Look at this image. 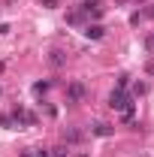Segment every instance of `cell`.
I'll list each match as a JSON object with an SVG mask.
<instances>
[{
  "mask_svg": "<svg viewBox=\"0 0 154 157\" xmlns=\"http://www.w3.org/2000/svg\"><path fill=\"white\" fill-rule=\"evenodd\" d=\"M48 63H52V67L58 70V67H64V63H67V55H64V52H58V48H55V52L48 55Z\"/></svg>",
  "mask_w": 154,
  "mask_h": 157,
  "instance_id": "7a4b0ae2",
  "label": "cell"
},
{
  "mask_svg": "<svg viewBox=\"0 0 154 157\" xmlns=\"http://www.w3.org/2000/svg\"><path fill=\"white\" fill-rule=\"evenodd\" d=\"M109 106H112V109H127L130 103H127L124 94H112V97H109Z\"/></svg>",
  "mask_w": 154,
  "mask_h": 157,
  "instance_id": "3957f363",
  "label": "cell"
},
{
  "mask_svg": "<svg viewBox=\"0 0 154 157\" xmlns=\"http://www.w3.org/2000/svg\"><path fill=\"white\" fill-rule=\"evenodd\" d=\"M82 97H85V88H82L79 82H73V85H70V100H73V103H79Z\"/></svg>",
  "mask_w": 154,
  "mask_h": 157,
  "instance_id": "277c9868",
  "label": "cell"
},
{
  "mask_svg": "<svg viewBox=\"0 0 154 157\" xmlns=\"http://www.w3.org/2000/svg\"><path fill=\"white\" fill-rule=\"evenodd\" d=\"M91 133H97V136H109V133H112V127H109V124H94V127H91Z\"/></svg>",
  "mask_w": 154,
  "mask_h": 157,
  "instance_id": "8992f818",
  "label": "cell"
},
{
  "mask_svg": "<svg viewBox=\"0 0 154 157\" xmlns=\"http://www.w3.org/2000/svg\"><path fill=\"white\" fill-rule=\"evenodd\" d=\"M145 45H148V48H151V52H154V33H151V36H148V39H145Z\"/></svg>",
  "mask_w": 154,
  "mask_h": 157,
  "instance_id": "ba28073f",
  "label": "cell"
},
{
  "mask_svg": "<svg viewBox=\"0 0 154 157\" xmlns=\"http://www.w3.org/2000/svg\"><path fill=\"white\" fill-rule=\"evenodd\" d=\"M85 36H88V39H100V36H103V27H100V24H88Z\"/></svg>",
  "mask_w": 154,
  "mask_h": 157,
  "instance_id": "5b68a950",
  "label": "cell"
},
{
  "mask_svg": "<svg viewBox=\"0 0 154 157\" xmlns=\"http://www.w3.org/2000/svg\"><path fill=\"white\" fill-rule=\"evenodd\" d=\"M42 3H45V6H55V3H58V0H42Z\"/></svg>",
  "mask_w": 154,
  "mask_h": 157,
  "instance_id": "9c48e42d",
  "label": "cell"
},
{
  "mask_svg": "<svg viewBox=\"0 0 154 157\" xmlns=\"http://www.w3.org/2000/svg\"><path fill=\"white\" fill-rule=\"evenodd\" d=\"M64 139H67V142H76L79 133H76V130H64Z\"/></svg>",
  "mask_w": 154,
  "mask_h": 157,
  "instance_id": "52a82bcc",
  "label": "cell"
},
{
  "mask_svg": "<svg viewBox=\"0 0 154 157\" xmlns=\"http://www.w3.org/2000/svg\"><path fill=\"white\" fill-rule=\"evenodd\" d=\"M82 9H85L88 15H94V18L103 15V3H100V0H85V3H82Z\"/></svg>",
  "mask_w": 154,
  "mask_h": 157,
  "instance_id": "6da1fadb",
  "label": "cell"
}]
</instances>
